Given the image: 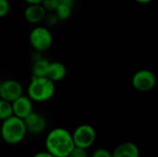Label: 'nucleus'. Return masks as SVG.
Returning <instances> with one entry per match:
<instances>
[{
    "label": "nucleus",
    "instance_id": "obj_11",
    "mask_svg": "<svg viewBox=\"0 0 158 157\" xmlns=\"http://www.w3.org/2000/svg\"><path fill=\"white\" fill-rule=\"evenodd\" d=\"M46 13L41 4L28 5L24 10V18L31 24H38L44 21Z\"/></svg>",
    "mask_w": 158,
    "mask_h": 157
},
{
    "label": "nucleus",
    "instance_id": "obj_12",
    "mask_svg": "<svg viewBox=\"0 0 158 157\" xmlns=\"http://www.w3.org/2000/svg\"><path fill=\"white\" fill-rule=\"evenodd\" d=\"M112 157H140V150L134 143L126 142L114 149Z\"/></svg>",
    "mask_w": 158,
    "mask_h": 157
},
{
    "label": "nucleus",
    "instance_id": "obj_18",
    "mask_svg": "<svg viewBox=\"0 0 158 157\" xmlns=\"http://www.w3.org/2000/svg\"><path fill=\"white\" fill-rule=\"evenodd\" d=\"M68 157H88V153L86 149L74 146Z\"/></svg>",
    "mask_w": 158,
    "mask_h": 157
},
{
    "label": "nucleus",
    "instance_id": "obj_19",
    "mask_svg": "<svg viewBox=\"0 0 158 157\" xmlns=\"http://www.w3.org/2000/svg\"><path fill=\"white\" fill-rule=\"evenodd\" d=\"M10 11V3L8 0H0V19L6 17Z\"/></svg>",
    "mask_w": 158,
    "mask_h": 157
},
{
    "label": "nucleus",
    "instance_id": "obj_2",
    "mask_svg": "<svg viewBox=\"0 0 158 157\" xmlns=\"http://www.w3.org/2000/svg\"><path fill=\"white\" fill-rule=\"evenodd\" d=\"M1 139L9 145L20 143L27 135V130L23 119L11 116L2 121L0 127Z\"/></svg>",
    "mask_w": 158,
    "mask_h": 157
},
{
    "label": "nucleus",
    "instance_id": "obj_1",
    "mask_svg": "<svg viewBox=\"0 0 158 157\" xmlns=\"http://www.w3.org/2000/svg\"><path fill=\"white\" fill-rule=\"evenodd\" d=\"M44 145L46 151L55 157H68L75 146L71 133L64 128L51 130L46 135Z\"/></svg>",
    "mask_w": 158,
    "mask_h": 157
},
{
    "label": "nucleus",
    "instance_id": "obj_21",
    "mask_svg": "<svg viewBox=\"0 0 158 157\" xmlns=\"http://www.w3.org/2000/svg\"><path fill=\"white\" fill-rule=\"evenodd\" d=\"M32 157H55L52 155L50 153H48L47 151H42V152H38L36 153Z\"/></svg>",
    "mask_w": 158,
    "mask_h": 157
},
{
    "label": "nucleus",
    "instance_id": "obj_17",
    "mask_svg": "<svg viewBox=\"0 0 158 157\" xmlns=\"http://www.w3.org/2000/svg\"><path fill=\"white\" fill-rule=\"evenodd\" d=\"M46 12H55L58 6L57 0H44L41 4Z\"/></svg>",
    "mask_w": 158,
    "mask_h": 157
},
{
    "label": "nucleus",
    "instance_id": "obj_7",
    "mask_svg": "<svg viewBox=\"0 0 158 157\" xmlns=\"http://www.w3.org/2000/svg\"><path fill=\"white\" fill-rule=\"evenodd\" d=\"M23 86L16 80H5L0 82V98L12 103L23 93Z\"/></svg>",
    "mask_w": 158,
    "mask_h": 157
},
{
    "label": "nucleus",
    "instance_id": "obj_13",
    "mask_svg": "<svg viewBox=\"0 0 158 157\" xmlns=\"http://www.w3.org/2000/svg\"><path fill=\"white\" fill-rule=\"evenodd\" d=\"M66 75H67V68L62 62L55 61L49 63L45 75V77H47L49 80H51L56 83V81H62L66 77Z\"/></svg>",
    "mask_w": 158,
    "mask_h": 157
},
{
    "label": "nucleus",
    "instance_id": "obj_6",
    "mask_svg": "<svg viewBox=\"0 0 158 157\" xmlns=\"http://www.w3.org/2000/svg\"><path fill=\"white\" fill-rule=\"evenodd\" d=\"M132 87L141 93H147L152 91L156 84V78L150 69H140L136 71L131 78Z\"/></svg>",
    "mask_w": 158,
    "mask_h": 157
},
{
    "label": "nucleus",
    "instance_id": "obj_5",
    "mask_svg": "<svg viewBox=\"0 0 158 157\" xmlns=\"http://www.w3.org/2000/svg\"><path fill=\"white\" fill-rule=\"evenodd\" d=\"M71 135L74 145L86 150L94 143L96 139L95 130L89 124L80 125L74 130Z\"/></svg>",
    "mask_w": 158,
    "mask_h": 157
},
{
    "label": "nucleus",
    "instance_id": "obj_3",
    "mask_svg": "<svg viewBox=\"0 0 158 157\" xmlns=\"http://www.w3.org/2000/svg\"><path fill=\"white\" fill-rule=\"evenodd\" d=\"M56 93L55 82L47 77H31L27 88V95L36 103L49 101Z\"/></svg>",
    "mask_w": 158,
    "mask_h": 157
},
{
    "label": "nucleus",
    "instance_id": "obj_16",
    "mask_svg": "<svg viewBox=\"0 0 158 157\" xmlns=\"http://www.w3.org/2000/svg\"><path fill=\"white\" fill-rule=\"evenodd\" d=\"M44 21L45 22L47 26L53 27V26H56L59 22V19L57 16L55 14V12H47L44 19Z\"/></svg>",
    "mask_w": 158,
    "mask_h": 157
},
{
    "label": "nucleus",
    "instance_id": "obj_24",
    "mask_svg": "<svg viewBox=\"0 0 158 157\" xmlns=\"http://www.w3.org/2000/svg\"><path fill=\"white\" fill-rule=\"evenodd\" d=\"M136 3L138 4H142V5H146V4H150L151 2H153L154 0H134Z\"/></svg>",
    "mask_w": 158,
    "mask_h": 157
},
{
    "label": "nucleus",
    "instance_id": "obj_15",
    "mask_svg": "<svg viewBox=\"0 0 158 157\" xmlns=\"http://www.w3.org/2000/svg\"><path fill=\"white\" fill-rule=\"evenodd\" d=\"M13 116L11 103L0 98V120L3 121Z\"/></svg>",
    "mask_w": 158,
    "mask_h": 157
},
{
    "label": "nucleus",
    "instance_id": "obj_4",
    "mask_svg": "<svg viewBox=\"0 0 158 157\" xmlns=\"http://www.w3.org/2000/svg\"><path fill=\"white\" fill-rule=\"evenodd\" d=\"M29 42L34 51L44 53L51 47L53 35L47 27L36 26L29 34Z\"/></svg>",
    "mask_w": 158,
    "mask_h": 157
},
{
    "label": "nucleus",
    "instance_id": "obj_8",
    "mask_svg": "<svg viewBox=\"0 0 158 157\" xmlns=\"http://www.w3.org/2000/svg\"><path fill=\"white\" fill-rule=\"evenodd\" d=\"M23 121L27 130V133L34 135L44 132L47 127V121L44 116L35 111H31L23 119Z\"/></svg>",
    "mask_w": 158,
    "mask_h": 157
},
{
    "label": "nucleus",
    "instance_id": "obj_25",
    "mask_svg": "<svg viewBox=\"0 0 158 157\" xmlns=\"http://www.w3.org/2000/svg\"><path fill=\"white\" fill-rule=\"evenodd\" d=\"M0 139H1V134H0Z\"/></svg>",
    "mask_w": 158,
    "mask_h": 157
},
{
    "label": "nucleus",
    "instance_id": "obj_20",
    "mask_svg": "<svg viewBox=\"0 0 158 157\" xmlns=\"http://www.w3.org/2000/svg\"><path fill=\"white\" fill-rule=\"evenodd\" d=\"M92 157H112V153L105 148H98L94 151Z\"/></svg>",
    "mask_w": 158,
    "mask_h": 157
},
{
    "label": "nucleus",
    "instance_id": "obj_22",
    "mask_svg": "<svg viewBox=\"0 0 158 157\" xmlns=\"http://www.w3.org/2000/svg\"><path fill=\"white\" fill-rule=\"evenodd\" d=\"M57 1H58V4L60 5H66L71 7H73V5H74V0H57Z\"/></svg>",
    "mask_w": 158,
    "mask_h": 157
},
{
    "label": "nucleus",
    "instance_id": "obj_10",
    "mask_svg": "<svg viewBox=\"0 0 158 157\" xmlns=\"http://www.w3.org/2000/svg\"><path fill=\"white\" fill-rule=\"evenodd\" d=\"M31 60H32V66H31L32 77H45L50 61L47 58L44 57L42 53L37 51H34L32 53Z\"/></svg>",
    "mask_w": 158,
    "mask_h": 157
},
{
    "label": "nucleus",
    "instance_id": "obj_9",
    "mask_svg": "<svg viewBox=\"0 0 158 157\" xmlns=\"http://www.w3.org/2000/svg\"><path fill=\"white\" fill-rule=\"evenodd\" d=\"M13 116L24 119L31 111H33V102L28 95L22 94L11 103Z\"/></svg>",
    "mask_w": 158,
    "mask_h": 157
},
{
    "label": "nucleus",
    "instance_id": "obj_23",
    "mask_svg": "<svg viewBox=\"0 0 158 157\" xmlns=\"http://www.w3.org/2000/svg\"><path fill=\"white\" fill-rule=\"evenodd\" d=\"M28 5H32V4H42L44 0H24Z\"/></svg>",
    "mask_w": 158,
    "mask_h": 157
},
{
    "label": "nucleus",
    "instance_id": "obj_14",
    "mask_svg": "<svg viewBox=\"0 0 158 157\" xmlns=\"http://www.w3.org/2000/svg\"><path fill=\"white\" fill-rule=\"evenodd\" d=\"M72 12V7L66 6V5H60L58 4L57 7L55 10V14L57 16L59 21H64L67 20L70 18Z\"/></svg>",
    "mask_w": 158,
    "mask_h": 157
}]
</instances>
